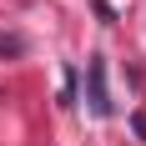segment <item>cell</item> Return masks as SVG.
Here are the masks:
<instances>
[{
    "label": "cell",
    "mask_w": 146,
    "mask_h": 146,
    "mask_svg": "<svg viewBox=\"0 0 146 146\" xmlns=\"http://www.w3.org/2000/svg\"><path fill=\"white\" fill-rule=\"evenodd\" d=\"M86 81H91V111L96 116H111V91H106V60L101 56L86 60Z\"/></svg>",
    "instance_id": "6da1fadb"
},
{
    "label": "cell",
    "mask_w": 146,
    "mask_h": 146,
    "mask_svg": "<svg viewBox=\"0 0 146 146\" xmlns=\"http://www.w3.org/2000/svg\"><path fill=\"white\" fill-rule=\"evenodd\" d=\"M20 50H25V40H20V35H5V30H0V56H20Z\"/></svg>",
    "instance_id": "7a4b0ae2"
}]
</instances>
